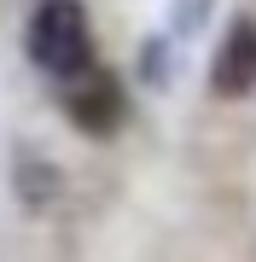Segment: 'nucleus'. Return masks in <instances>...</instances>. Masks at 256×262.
I'll return each mask as SVG.
<instances>
[{
    "mask_svg": "<svg viewBox=\"0 0 256 262\" xmlns=\"http://www.w3.org/2000/svg\"><path fill=\"white\" fill-rule=\"evenodd\" d=\"M12 192H18V204H24L29 215H47V210L58 204V192H64V175H58V163L41 158V151H18Z\"/></svg>",
    "mask_w": 256,
    "mask_h": 262,
    "instance_id": "20e7f679",
    "label": "nucleus"
},
{
    "mask_svg": "<svg viewBox=\"0 0 256 262\" xmlns=\"http://www.w3.org/2000/svg\"><path fill=\"white\" fill-rule=\"evenodd\" d=\"M24 53L29 64L53 82H70L94 64V24L82 0H41L24 24Z\"/></svg>",
    "mask_w": 256,
    "mask_h": 262,
    "instance_id": "f257e3e1",
    "label": "nucleus"
},
{
    "mask_svg": "<svg viewBox=\"0 0 256 262\" xmlns=\"http://www.w3.org/2000/svg\"><path fill=\"white\" fill-rule=\"evenodd\" d=\"M146 82H152V88L169 82V76H163V41H152V47H146Z\"/></svg>",
    "mask_w": 256,
    "mask_h": 262,
    "instance_id": "423d86ee",
    "label": "nucleus"
},
{
    "mask_svg": "<svg viewBox=\"0 0 256 262\" xmlns=\"http://www.w3.org/2000/svg\"><path fill=\"white\" fill-rule=\"evenodd\" d=\"M204 6H210V0H187V6H180V12H169V24H175V35H192V24L204 18Z\"/></svg>",
    "mask_w": 256,
    "mask_h": 262,
    "instance_id": "39448f33",
    "label": "nucleus"
},
{
    "mask_svg": "<svg viewBox=\"0 0 256 262\" xmlns=\"http://www.w3.org/2000/svg\"><path fill=\"white\" fill-rule=\"evenodd\" d=\"M210 94L216 99L256 94V18L250 12H239V18L221 29V47L210 58Z\"/></svg>",
    "mask_w": 256,
    "mask_h": 262,
    "instance_id": "7ed1b4c3",
    "label": "nucleus"
},
{
    "mask_svg": "<svg viewBox=\"0 0 256 262\" xmlns=\"http://www.w3.org/2000/svg\"><path fill=\"white\" fill-rule=\"evenodd\" d=\"M64 117L76 122L87 140H111V134L123 128V117H128V94H123V82H117L111 70L87 64L82 76L64 82Z\"/></svg>",
    "mask_w": 256,
    "mask_h": 262,
    "instance_id": "f03ea898",
    "label": "nucleus"
}]
</instances>
